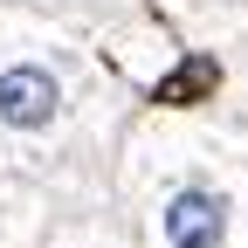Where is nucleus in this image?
I'll use <instances>...</instances> for the list:
<instances>
[{
	"mask_svg": "<svg viewBox=\"0 0 248 248\" xmlns=\"http://www.w3.org/2000/svg\"><path fill=\"white\" fill-rule=\"evenodd\" d=\"M117 110L76 42L0 14V179L42 186L48 200H104Z\"/></svg>",
	"mask_w": 248,
	"mask_h": 248,
	"instance_id": "1",
	"label": "nucleus"
},
{
	"mask_svg": "<svg viewBox=\"0 0 248 248\" xmlns=\"http://www.w3.org/2000/svg\"><path fill=\"white\" fill-rule=\"evenodd\" d=\"M104 200L138 248H248V131L221 117H152L110 159Z\"/></svg>",
	"mask_w": 248,
	"mask_h": 248,
	"instance_id": "2",
	"label": "nucleus"
},
{
	"mask_svg": "<svg viewBox=\"0 0 248 248\" xmlns=\"http://www.w3.org/2000/svg\"><path fill=\"white\" fill-rule=\"evenodd\" d=\"M42 248H138V234L117 221L110 200H62L42 228Z\"/></svg>",
	"mask_w": 248,
	"mask_h": 248,
	"instance_id": "3",
	"label": "nucleus"
},
{
	"mask_svg": "<svg viewBox=\"0 0 248 248\" xmlns=\"http://www.w3.org/2000/svg\"><path fill=\"white\" fill-rule=\"evenodd\" d=\"M62 200H48L42 186H21V179H0V248H42V228Z\"/></svg>",
	"mask_w": 248,
	"mask_h": 248,
	"instance_id": "4",
	"label": "nucleus"
}]
</instances>
